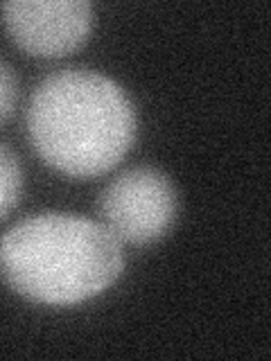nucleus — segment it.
<instances>
[{"mask_svg":"<svg viewBox=\"0 0 271 361\" xmlns=\"http://www.w3.org/2000/svg\"><path fill=\"white\" fill-rule=\"evenodd\" d=\"M179 197L167 174L156 167H133L118 174L100 195L102 224L118 242L154 244L176 219Z\"/></svg>","mask_w":271,"mask_h":361,"instance_id":"7ed1b4c3","label":"nucleus"},{"mask_svg":"<svg viewBox=\"0 0 271 361\" xmlns=\"http://www.w3.org/2000/svg\"><path fill=\"white\" fill-rule=\"evenodd\" d=\"M18 99V79L7 61L0 59V124L14 113Z\"/></svg>","mask_w":271,"mask_h":361,"instance_id":"423d86ee","label":"nucleus"},{"mask_svg":"<svg viewBox=\"0 0 271 361\" xmlns=\"http://www.w3.org/2000/svg\"><path fill=\"white\" fill-rule=\"evenodd\" d=\"M122 267L113 233L82 214H32L0 237V276L34 302H84L109 289Z\"/></svg>","mask_w":271,"mask_h":361,"instance_id":"f03ea898","label":"nucleus"},{"mask_svg":"<svg viewBox=\"0 0 271 361\" xmlns=\"http://www.w3.org/2000/svg\"><path fill=\"white\" fill-rule=\"evenodd\" d=\"M23 195V167L16 154L0 142V219L18 206Z\"/></svg>","mask_w":271,"mask_h":361,"instance_id":"39448f33","label":"nucleus"},{"mask_svg":"<svg viewBox=\"0 0 271 361\" xmlns=\"http://www.w3.org/2000/svg\"><path fill=\"white\" fill-rule=\"evenodd\" d=\"M37 154L66 176L88 178L116 167L136 138V111L107 75L66 68L45 77L28 109Z\"/></svg>","mask_w":271,"mask_h":361,"instance_id":"f257e3e1","label":"nucleus"},{"mask_svg":"<svg viewBox=\"0 0 271 361\" xmlns=\"http://www.w3.org/2000/svg\"><path fill=\"white\" fill-rule=\"evenodd\" d=\"M0 14L11 41L43 59L82 48L95 23L93 5L86 0H11L0 7Z\"/></svg>","mask_w":271,"mask_h":361,"instance_id":"20e7f679","label":"nucleus"}]
</instances>
